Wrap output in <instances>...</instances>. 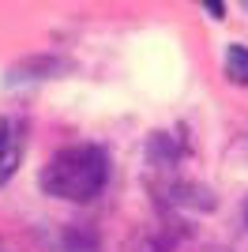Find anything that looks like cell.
<instances>
[{
    "label": "cell",
    "mask_w": 248,
    "mask_h": 252,
    "mask_svg": "<svg viewBox=\"0 0 248 252\" xmlns=\"http://www.w3.org/2000/svg\"><path fill=\"white\" fill-rule=\"evenodd\" d=\"M109 185V155L98 143H72L57 151L41 169V189L53 200L91 203Z\"/></svg>",
    "instance_id": "cell-1"
},
{
    "label": "cell",
    "mask_w": 248,
    "mask_h": 252,
    "mask_svg": "<svg viewBox=\"0 0 248 252\" xmlns=\"http://www.w3.org/2000/svg\"><path fill=\"white\" fill-rule=\"evenodd\" d=\"M72 72V61L64 57H53V53H41V57H27L8 72V83H27V79H53V75Z\"/></svg>",
    "instance_id": "cell-2"
},
{
    "label": "cell",
    "mask_w": 248,
    "mask_h": 252,
    "mask_svg": "<svg viewBox=\"0 0 248 252\" xmlns=\"http://www.w3.org/2000/svg\"><path fill=\"white\" fill-rule=\"evenodd\" d=\"M23 162V128L15 121H4L0 125V185L19 169Z\"/></svg>",
    "instance_id": "cell-3"
},
{
    "label": "cell",
    "mask_w": 248,
    "mask_h": 252,
    "mask_svg": "<svg viewBox=\"0 0 248 252\" xmlns=\"http://www.w3.org/2000/svg\"><path fill=\"white\" fill-rule=\"evenodd\" d=\"M226 75L233 83H248V49L245 45H229L226 49Z\"/></svg>",
    "instance_id": "cell-4"
},
{
    "label": "cell",
    "mask_w": 248,
    "mask_h": 252,
    "mask_svg": "<svg viewBox=\"0 0 248 252\" xmlns=\"http://www.w3.org/2000/svg\"><path fill=\"white\" fill-rule=\"evenodd\" d=\"M124 252H169V249H165L158 237H139V241H132Z\"/></svg>",
    "instance_id": "cell-5"
},
{
    "label": "cell",
    "mask_w": 248,
    "mask_h": 252,
    "mask_svg": "<svg viewBox=\"0 0 248 252\" xmlns=\"http://www.w3.org/2000/svg\"><path fill=\"white\" fill-rule=\"evenodd\" d=\"M0 252H15V249H11V245H4V241H0Z\"/></svg>",
    "instance_id": "cell-6"
},
{
    "label": "cell",
    "mask_w": 248,
    "mask_h": 252,
    "mask_svg": "<svg viewBox=\"0 0 248 252\" xmlns=\"http://www.w3.org/2000/svg\"><path fill=\"white\" fill-rule=\"evenodd\" d=\"M245 226H248V200H245Z\"/></svg>",
    "instance_id": "cell-7"
}]
</instances>
